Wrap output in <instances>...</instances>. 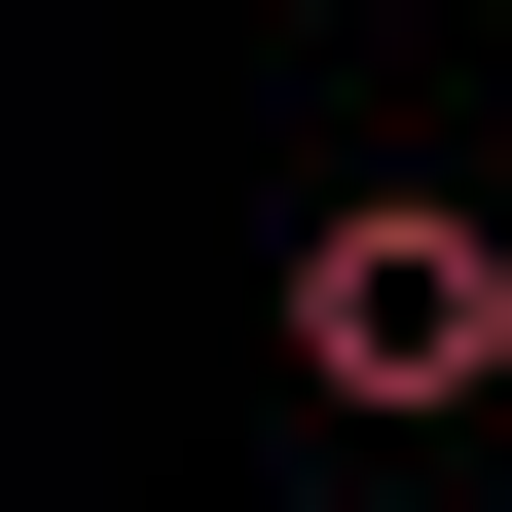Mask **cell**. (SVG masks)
<instances>
[{
    "label": "cell",
    "mask_w": 512,
    "mask_h": 512,
    "mask_svg": "<svg viewBox=\"0 0 512 512\" xmlns=\"http://www.w3.org/2000/svg\"><path fill=\"white\" fill-rule=\"evenodd\" d=\"M293 403H366V439L512 403V220L476 183H330V220H293Z\"/></svg>",
    "instance_id": "6da1fadb"
}]
</instances>
